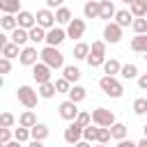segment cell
I'll return each mask as SVG.
<instances>
[{"mask_svg": "<svg viewBox=\"0 0 147 147\" xmlns=\"http://www.w3.org/2000/svg\"><path fill=\"white\" fill-rule=\"evenodd\" d=\"M99 87H101V92L106 94V96H110V99H119L122 94H124V85L117 80V76H101L99 78Z\"/></svg>", "mask_w": 147, "mask_h": 147, "instance_id": "obj_1", "label": "cell"}, {"mask_svg": "<svg viewBox=\"0 0 147 147\" xmlns=\"http://www.w3.org/2000/svg\"><path fill=\"white\" fill-rule=\"evenodd\" d=\"M41 62H46L51 69H64V55L57 46H44L41 48Z\"/></svg>", "mask_w": 147, "mask_h": 147, "instance_id": "obj_2", "label": "cell"}, {"mask_svg": "<svg viewBox=\"0 0 147 147\" xmlns=\"http://www.w3.org/2000/svg\"><path fill=\"white\" fill-rule=\"evenodd\" d=\"M16 99H18V103L21 106H25V108H37V101L41 99L39 96V92L37 90H32L30 85H21L18 90H16Z\"/></svg>", "mask_w": 147, "mask_h": 147, "instance_id": "obj_3", "label": "cell"}, {"mask_svg": "<svg viewBox=\"0 0 147 147\" xmlns=\"http://www.w3.org/2000/svg\"><path fill=\"white\" fill-rule=\"evenodd\" d=\"M39 60H41V51H37V46H23V48H21L18 62H21L23 67H34Z\"/></svg>", "mask_w": 147, "mask_h": 147, "instance_id": "obj_4", "label": "cell"}, {"mask_svg": "<svg viewBox=\"0 0 147 147\" xmlns=\"http://www.w3.org/2000/svg\"><path fill=\"white\" fill-rule=\"evenodd\" d=\"M92 124L96 126H113L115 124V113L108 108H94L92 110Z\"/></svg>", "mask_w": 147, "mask_h": 147, "instance_id": "obj_5", "label": "cell"}, {"mask_svg": "<svg viewBox=\"0 0 147 147\" xmlns=\"http://www.w3.org/2000/svg\"><path fill=\"white\" fill-rule=\"evenodd\" d=\"M122 30H124L122 25H117L115 21H108L106 28H103V41H106V44H119Z\"/></svg>", "mask_w": 147, "mask_h": 147, "instance_id": "obj_6", "label": "cell"}, {"mask_svg": "<svg viewBox=\"0 0 147 147\" xmlns=\"http://www.w3.org/2000/svg\"><path fill=\"white\" fill-rule=\"evenodd\" d=\"M57 110H60V117H62L64 122H74V119L78 117V113H80V110H78V103H76V101H71V99L62 101Z\"/></svg>", "mask_w": 147, "mask_h": 147, "instance_id": "obj_7", "label": "cell"}, {"mask_svg": "<svg viewBox=\"0 0 147 147\" xmlns=\"http://www.w3.org/2000/svg\"><path fill=\"white\" fill-rule=\"evenodd\" d=\"M51 76H53V69H51L46 62H37V64L32 67V78L37 80V85L48 83V80H51Z\"/></svg>", "mask_w": 147, "mask_h": 147, "instance_id": "obj_8", "label": "cell"}, {"mask_svg": "<svg viewBox=\"0 0 147 147\" xmlns=\"http://www.w3.org/2000/svg\"><path fill=\"white\" fill-rule=\"evenodd\" d=\"M55 11L53 9H48V7H44V9H39L37 11V25H41V28H46V30H51V28H55Z\"/></svg>", "mask_w": 147, "mask_h": 147, "instance_id": "obj_9", "label": "cell"}, {"mask_svg": "<svg viewBox=\"0 0 147 147\" xmlns=\"http://www.w3.org/2000/svg\"><path fill=\"white\" fill-rule=\"evenodd\" d=\"M78 140H83V126L78 122H69V126L64 129V142L76 145Z\"/></svg>", "mask_w": 147, "mask_h": 147, "instance_id": "obj_10", "label": "cell"}, {"mask_svg": "<svg viewBox=\"0 0 147 147\" xmlns=\"http://www.w3.org/2000/svg\"><path fill=\"white\" fill-rule=\"evenodd\" d=\"M67 37H69L67 30H62L60 25H55V28H51V30L46 32V46H60Z\"/></svg>", "mask_w": 147, "mask_h": 147, "instance_id": "obj_11", "label": "cell"}, {"mask_svg": "<svg viewBox=\"0 0 147 147\" xmlns=\"http://www.w3.org/2000/svg\"><path fill=\"white\" fill-rule=\"evenodd\" d=\"M85 21L83 18H71V23L67 25V34L71 37V39H80L83 34H85Z\"/></svg>", "mask_w": 147, "mask_h": 147, "instance_id": "obj_12", "label": "cell"}, {"mask_svg": "<svg viewBox=\"0 0 147 147\" xmlns=\"http://www.w3.org/2000/svg\"><path fill=\"white\" fill-rule=\"evenodd\" d=\"M101 14V0H87L83 5V16L85 18H99Z\"/></svg>", "mask_w": 147, "mask_h": 147, "instance_id": "obj_13", "label": "cell"}, {"mask_svg": "<svg viewBox=\"0 0 147 147\" xmlns=\"http://www.w3.org/2000/svg\"><path fill=\"white\" fill-rule=\"evenodd\" d=\"M16 18H18V25H21V28H25V30H30V28H34V25H37V14H32V11L21 9V11L16 14Z\"/></svg>", "mask_w": 147, "mask_h": 147, "instance_id": "obj_14", "label": "cell"}, {"mask_svg": "<svg viewBox=\"0 0 147 147\" xmlns=\"http://www.w3.org/2000/svg\"><path fill=\"white\" fill-rule=\"evenodd\" d=\"M9 39L14 41V44H18V46H25L28 41H30V30H25V28H16V30H11V34H9Z\"/></svg>", "mask_w": 147, "mask_h": 147, "instance_id": "obj_15", "label": "cell"}, {"mask_svg": "<svg viewBox=\"0 0 147 147\" xmlns=\"http://www.w3.org/2000/svg\"><path fill=\"white\" fill-rule=\"evenodd\" d=\"M133 14H131V9H117V14H115V23L117 25H122V28H129V25H133Z\"/></svg>", "mask_w": 147, "mask_h": 147, "instance_id": "obj_16", "label": "cell"}, {"mask_svg": "<svg viewBox=\"0 0 147 147\" xmlns=\"http://www.w3.org/2000/svg\"><path fill=\"white\" fill-rule=\"evenodd\" d=\"M37 92H39V96H41V99H53V96L57 94V87H55V83H53V80H48V83L37 85Z\"/></svg>", "mask_w": 147, "mask_h": 147, "instance_id": "obj_17", "label": "cell"}, {"mask_svg": "<svg viewBox=\"0 0 147 147\" xmlns=\"http://www.w3.org/2000/svg\"><path fill=\"white\" fill-rule=\"evenodd\" d=\"M115 14H117V9H115L113 0H101V14H99V18L110 21V18H115Z\"/></svg>", "mask_w": 147, "mask_h": 147, "instance_id": "obj_18", "label": "cell"}, {"mask_svg": "<svg viewBox=\"0 0 147 147\" xmlns=\"http://www.w3.org/2000/svg\"><path fill=\"white\" fill-rule=\"evenodd\" d=\"M62 76H64V78H67L71 85H76V83L80 80V69H78V67H74V64H64Z\"/></svg>", "mask_w": 147, "mask_h": 147, "instance_id": "obj_19", "label": "cell"}, {"mask_svg": "<svg viewBox=\"0 0 147 147\" xmlns=\"http://www.w3.org/2000/svg\"><path fill=\"white\" fill-rule=\"evenodd\" d=\"M85 96H87V90L83 87V85H71V90H69V94H67V99H71V101H76V103H80V101H85Z\"/></svg>", "mask_w": 147, "mask_h": 147, "instance_id": "obj_20", "label": "cell"}, {"mask_svg": "<svg viewBox=\"0 0 147 147\" xmlns=\"http://www.w3.org/2000/svg\"><path fill=\"white\" fill-rule=\"evenodd\" d=\"M30 133H32V140H46L48 133H51V129H48L44 122H37V124L30 129Z\"/></svg>", "mask_w": 147, "mask_h": 147, "instance_id": "obj_21", "label": "cell"}, {"mask_svg": "<svg viewBox=\"0 0 147 147\" xmlns=\"http://www.w3.org/2000/svg\"><path fill=\"white\" fill-rule=\"evenodd\" d=\"M0 28H2L5 32H11V30L18 28V18H16L14 14H2V18H0Z\"/></svg>", "mask_w": 147, "mask_h": 147, "instance_id": "obj_22", "label": "cell"}, {"mask_svg": "<svg viewBox=\"0 0 147 147\" xmlns=\"http://www.w3.org/2000/svg\"><path fill=\"white\" fill-rule=\"evenodd\" d=\"M37 124V115L28 108V110H23L21 115H18V126H28V129H32Z\"/></svg>", "mask_w": 147, "mask_h": 147, "instance_id": "obj_23", "label": "cell"}, {"mask_svg": "<svg viewBox=\"0 0 147 147\" xmlns=\"http://www.w3.org/2000/svg\"><path fill=\"white\" fill-rule=\"evenodd\" d=\"M131 51L133 53H147V34H136L131 39Z\"/></svg>", "mask_w": 147, "mask_h": 147, "instance_id": "obj_24", "label": "cell"}, {"mask_svg": "<svg viewBox=\"0 0 147 147\" xmlns=\"http://www.w3.org/2000/svg\"><path fill=\"white\" fill-rule=\"evenodd\" d=\"M71 9L69 7H60V9H55V21H57V25H69L71 23Z\"/></svg>", "mask_w": 147, "mask_h": 147, "instance_id": "obj_25", "label": "cell"}, {"mask_svg": "<svg viewBox=\"0 0 147 147\" xmlns=\"http://www.w3.org/2000/svg\"><path fill=\"white\" fill-rule=\"evenodd\" d=\"M119 71H122V64H119V60L110 57V60H106V62H103V74H106V76H117Z\"/></svg>", "mask_w": 147, "mask_h": 147, "instance_id": "obj_26", "label": "cell"}, {"mask_svg": "<svg viewBox=\"0 0 147 147\" xmlns=\"http://www.w3.org/2000/svg\"><path fill=\"white\" fill-rule=\"evenodd\" d=\"M2 14H18L21 11V0H0Z\"/></svg>", "mask_w": 147, "mask_h": 147, "instance_id": "obj_27", "label": "cell"}, {"mask_svg": "<svg viewBox=\"0 0 147 147\" xmlns=\"http://www.w3.org/2000/svg\"><path fill=\"white\" fill-rule=\"evenodd\" d=\"M46 28H41V25H34V28H30V41L32 44H41V41H46Z\"/></svg>", "mask_w": 147, "mask_h": 147, "instance_id": "obj_28", "label": "cell"}, {"mask_svg": "<svg viewBox=\"0 0 147 147\" xmlns=\"http://www.w3.org/2000/svg\"><path fill=\"white\" fill-rule=\"evenodd\" d=\"M18 48H21L18 44H14V41H7V44H5L0 51H2V57H9V60H11V57H18V55H21V51H18Z\"/></svg>", "mask_w": 147, "mask_h": 147, "instance_id": "obj_29", "label": "cell"}, {"mask_svg": "<svg viewBox=\"0 0 147 147\" xmlns=\"http://www.w3.org/2000/svg\"><path fill=\"white\" fill-rule=\"evenodd\" d=\"M110 133H113V138H115V140H124V138L129 136V129H126V124L115 122V124L110 126Z\"/></svg>", "mask_w": 147, "mask_h": 147, "instance_id": "obj_30", "label": "cell"}, {"mask_svg": "<svg viewBox=\"0 0 147 147\" xmlns=\"http://www.w3.org/2000/svg\"><path fill=\"white\" fill-rule=\"evenodd\" d=\"M129 9H131V14H133L136 18H142V16H147V5H145L142 0H133V2L129 5Z\"/></svg>", "mask_w": 147, "mask_h": 147, "instance_id": "obj_31", "label": "cell"}, {"mask_svg": "<svg viewBox=\"0 0 147 147\" xmlns=\"http://www.w3.org/2000/svg\"><path fill=\"white\" fill-rule=\"evenodd\" d=\"M87 55H90V44L78 41V44L74 46V57H76V60H87Z\"/></svg>", "mask_w": 147, "mask_h": 147, "instance_id": "obj_32", "label": "cell"}, {"mask_svg": "<svg viewBox=\"0 0 147 147\" xmlns=\"http://www.w3.org/2000/svg\"><path fill=\"white\" fill-rule=\"evenodd\" d=\"M119 76H122V78H126V80H131V78H138L140 74H138V67H136L133 62H129V64H122Z\"/></svg>", "mask_w": 147, "mask_h": 147, "instance_id": "obj_33", "label": "cell"}, {"mask_svg": "<svg viewBox=\"0 0 147 147\" xmlns=\"http://www.w3.org/2000/svg\"><path fill=\"white\" fill-rule=\"evenodd\" d=\"M85 62H87L92 69H96V67H103V62H106V55H99V53H90Z\"/></svg>", "mask_w": 147, "mask_h": 147, "instance_id": "obj_34", "label": "cell"}, {"mask_svg": "<svg viewBox=\"0 0 147 147\" xmlns=\"http://www.w3.org/2000/svg\"><path fill=\"white\" fill-rule=\"evenodd\" d=\"M110 138H113V133H110V126H99V131H96V142H103V145H108V142H110Z\"/></svg>", "mask_w": 147, "mask_h": 147, "instance_id": "obj_35", "label": "cell"}, {"mask_svg": "<svg viewBox=\"0 0 147 147\" xmlns=\"http://www.w3.org/2000/svg\"><path fill=\"white\" fill-rule=\"evenodd\" d=\"M133 32L136 34H147V16H142V18H133Z\"/></svg>", "mask_w": 147, "mask_h": 147, "instance_id": "obj_36", "label": "cell"}, {"mask_svg": "<svg viewBox=\"0 0 147 147\" xmlns=\"http://www.w3.org/2000/svg\"><path fill=\"white\" fill-rule=\"evenodd\" d=\"M14 138L21 140V142H28V140H32V133H30L28 126H18V129L14 131Z\"/></svg>", "mask_w": 147, "mask_h": 147, "instance_id": "obj_37", "label": "cell"}, {"mask_svg": "<svg viewBox=\"0 0 147 147\" xmlns=\"http://www.w3.org/2000/svg\"><path fill=\"white\" fill-rule=\"evenodd\" d=\"M96 131H99V126L94 124H90V126H85L83 129V140H87V142H96Z\"/></svg>", "mask_w": 147, "mask_h": 147, "instance_id": "obj_38", "label": "cell"}, {"mask_svg": "<svg viewBox=\"0 0 147 147\" xmlns=\"http://www.w3.org/2000/svg\"><path fill=\"white\" fill-rule=\"evenodd\" d=\"M133 113L136 115H147V96H140L133 101Z\"/></svg>", "mask_w": 147, "mask_h": 147, "instance_id": "obj_39", "label": "cell"}, {"mask_svg": "<svg viewBox=\"0 0 147 147\" xmlns=\"http://www.w3.org/2000/svg\"><path fill=\"white\" fill-rule=\"evenodd\" d=\"M55 87H57V94H69V90H71V83L62 76V78H57L55 80Z\"/></svg>", "mask_w": 147, "mask_h": 147, "instance_id": "obj_40", "label": "cell"}, {"mask_svg": "<svg viewBox=\"0 0 147 147\" xmlns=\"http://www.w3.org/2000/svg\"><path fill=\"white\" fill-rule=\"evenodd\" d=\"M74 122H78V124L85 129V126H90V124H92V113H85V110H80V113H78V117H76Z\"/></svg>", "mask_w": 147, "mask_h": 147, "instance_id": "obj_41", "label": "cell"}, {"mask_svg": "<svg viewBox=\"0 0 147 147\" xmlns=\"http://www.w3.org/2000/svg\"><path fill=\"white\" fill-rule=\"evenodd\" d=\"M14 122H16V117H14L11 113H2V115H0V126L11 129V126H14Z\"/></svg>", "mask_w": 147, "mask_h": 147, "instance_id": "obj_42", "label": "cell"}, {"mask_svg": "<svg viewBox=\"0 0 147 147\" xmlns=\"http://www.w3.org/2000/svg\"><path fill=\"white\" fill-rule=\"evenodd\" d=\"M90 53L106 55V41H103V39H99V41H92V46H90Z\"/></svg>", "mask_w": 147, "mask_h": 147, "instance_id": "obj_43", "label": "cell"}, {"mask_svg": "<svg viewBox=\"0 0 147 147\" xmlns=\"http://www.w3.org/2000/svg\"><path fill=\"white\" fill-rule=\"evenodd\" d=\"M7 142H11V129L0 126V145H7Z\"/></svg>", "mask_w": 147, "mask_h": 147, "instance_id": "obj_44", "label": "cell"}, {"mask_svg": "<svg viewBox=\"0 0 147 147\" xmlns=\"http://www.w3.org/2000/svg\"><path fill=\"white\" fill-rule=\"evenodd\" d=\"M11 71V60L9 57H0V74H9Z\"/></svg>", "mask_w": 147, "mask_h": 147, "instance_id": "obj_45", "label": "cell"}, {"mask_svg": "<svg viewBox=\"0 0 147 147\" xmlns=\"http://www.w3.org/2000/svg\"><path fill=\"white\" fill-rule=\"evenodd\" d=\"M46 7L48 9H60V7H64V0H46Z\"/></svg>", "mask_w": 147, "mask_h": 147, "instance_id": "obj_46", "label": "cell"}, {"mask_svg": "<svg viewBox=\"0 0 147 147\" xmlns=\"http://www.w3.org/2000/svg\"><path fill=\"white\" fill-rule=\"evenodd\" d=\"M115 147H138V142H133V140H126V138H124V140H117V145H115Z\"/></svg>", "mask_w": 147, "mask_h": 147, "instance_id": "obj_47", "label": "cell"}, {"mask_svg": "<svg viewBox=\"0 0 147 147\" xmlns=\"http://www.w3.org/2000/svg\"><path fill=\"white\" fill-rule=\"evenodd\" d=\"M138 87L140 90H147V74H140L138 76Z\"/></svg>", "mask_w": 147, "mask_h": 147, "instance_id": "obj_48", "label": "cell"}, {"mask_svg": "<svg viewBox=\"0 0 147 147\" xmlns=\"http://www.w3.org/2000/svg\"><path fill=\"white\" fill-rule=\"evenodd\" d=\"M5 147H23V142H21V140H16V138H14V140H11V142H7V145H5Z\"/></svg>", "mask_w": 147, "mask_h": 147, "instance_id": "obj_49", "label": "cell"}, {"mask_svg": "<svg viewBox=\"0 0 147 147\" xmlns=\"http://www.w3.org/2000/svg\"><path fill=\"white\" fill-rule=\"evenodd\" d=\"M28 147H44V140H30Z\"/></svg>", "mask_w": 147, "mask_h": 147, "instance_id": "obj_50", "label": "cell"}, {"mask_svg": "<svg viewBox=\"0 0 147 147\" xmlns=\"http://www.w3.org/2000/svg\"><path fill=\"white\" fill-rule=\"evenodd\" d=\"M74 147H92V142H87V140H78Z\"/></svg>", "mask_w": 147, "mask_h": 147, "instance_id": "obj_51", "label": "cell"}, {"mask_svg": "<svg viewBox=\"0 0 147 147\" xmlns=\"http://www.w3.org/2000/svg\"><path fill=\"white\" fill-rule=\"evenodd\" d=\"M138 147H147V138H145V136H142V140L138 142Z\"/></svg>", "mask_w": 147, "mask_h": 147, "instance_id": "obj_52", "label": "cell"}, {"mask_svg": "<svg viewBox=\"0 0 147 147\" xmlns=\"http://www.w3.org/2000/svg\"><path fill=\"white\" fill-rule=\"evenodd\" d=\"M142 133H145V138H147V124H145V126H142Z\"/></svg>", "mask_w": 147, "mask_h": 147, "instance_id": "obj_53", "label": "cell"}, {"mask_svg": "<svg viewBox=\"0 0 147 147\" xmlns=\"http://www.w3.org/2000/svg\"><path fill=\"white\" fill-rule=\"evenodd\" d=\"M94 147H108V145H103V142H96V145H94Z\"/></svg>", "mask_w": 147, "mask_h": 147, "instance_id": "obj_54", "label": "cell"}, {"mask_svg": "<svg viewBox=\"0 0 147 147\" xmlns=\"http://www.w3.org/2000/svg\"><path fill=\"white\" fill-rule=\"evenodd\" d=\"M122 2H124V5H131V2H133V0H122Z\"/></svg>", "mask_w": 147, "mask_h": 147, "instance_id": "obj_55", "label": "cell"}, {"mask_svg": "<svg viewBox=\"0 0 147 147\" xmlns=\"http://www.w3.org/2000/svg\"><path fill=\"white\" fill-rule=\"evenodd\" d=\"M142 2H145V5H147V0H142Z\"/></svg>", "mask_w": 147, "mask_h": 147, "instance_id": "obj_56", "label": "cell"}]
</instances>
